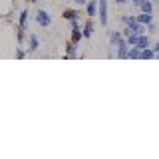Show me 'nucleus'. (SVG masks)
I'll return each mask as SVG.
<instances>
[{
  "mask_svg": "<svg viewBox=\"0 0 159 159\" xmlns=\"http://www.w3.org/2000/svg\"><path fill=\"white\" fill-rule=\"evenodd\" d=\"M137 22L143 24V26L151 24V22H153V12H139V14H137Z\"/></svg>",
  "mask_w": 159,
  "mask_h": 159,
  "instance_id": "obj_9",
  "label": "nucleus"
},
{
  "mask_svg": "<svg viewBox=\"0 0 159 159\" xmlns=\"http://www.w3.org/2000/svg\"><path fill=\"white\" fill-rule=\"evenodd\" d=\"M109 46H111V48H116L117 46V44H119V40H121L123 38V34L121 32H119V30H111V32H109Z\"/></svg>",
  "mask_w": 159,
  "mask_h": 159,
  "instance_id": "obj_8",
  "label": "nucleus"
},
{
  "mask_svg": "<svg viewBox=\"0 0 159 159\" xmlns=\"http://www.w3.org/2000/svg\"><path fill=\"white\" fill-rule=\"evenodd\" d=\"M155 58H157V60H159V52H157V54H155Z\"/></svg>",
  "mask_w": 159,
  "mask_h": 159,
  "instance_id": "obj_26",
  "label": "nucleus"
},
{
  "mask_svg": "<svg viewBox=\"0 0 159 159\" xmlns=\"http://www.w3.org/2000/svg\"><path fill=\"white\" fill-rule=\"evenodd\" d=\"M153 6H155V4H153L151 0H145V2L139 6V10H141V12H153Z\"/></svg>",
  "mask_w": 159,
  "mask_h": 159,
  "instance_id": "obj_18",
  "label": "nucleus"
},
{
  "mask_svg": "<svg viewBox=\"0 0 159 159\" xmlns=\"http://www.w3.org/2000/svg\"><path fill=\"white\" fill-rule=\"evenodd\" d=\"M98 18L99 24L106 26L107 20H109V12H107V0H98Z\"/></svg>",
  "mask_w": 159,
  "mask_h": 159,
  "instance_id": "obj_1",
  "label": "nucleus"
},
{
  "mask_svg": "<svg viewBox=\"0 0 159 159\" xmlns=\"http://www.w3.org/2000/svg\"><path fill=\"white\" fill-rule=\"evenodd\" d=\"M70 28H80V20H70Z\"/></svg>",
  "mask_w": 159,
  "mask_h": 159,
  "instance_id": "obj_22",
  "label": "nucleus"
},
{
  "mask_svg": "<svg viewBox=\"0 0 159 159\" xmlns=\"http://www.w3.org/2000/svg\"><path fill=\"white\" fill-rule=\"evenodd\" d=\"M116 48H117L116 56H117L119 60H127V52H129V48H127V40H125V38H121Z\"/></svg>",
  "mask_w": 159,
  "mask_h": 159,
  "instance_id": "obj_3",
  "label": "nucleus"
},
{
  "mask_svg": "<svg viewBox=\"0 0 159 159\" xmlns=\"http://www.w3.org/2000/svg\"><path fill=\"white\" fill-rule=\"evenodd\" d=\"M113 2H116L117 6H125V4H127V0H113Z\"/></svg>",
  "mask_w": 159,
  "mask_h": 159,
  "instance_id": "obj_24",
  "label": "nucleus"
},
{
  "mask_svg": "<svg viewBox=\"0 0 159 159\" xmlns=\"http://www.w3.org/2000/svg\"><path fill=\"white\" fill-rule=\"evenodd\" d=\"M153 52H155V54H157V52H159V42H157V44H155V46H153Z\"/></svg>",
  "mask_w": 159,
  "mask_h": 159,
  "instance_id": "obj_25",
  "label": "nucleus"
},
{
  "mask_svg": "<svg viewBox=\"0 0 159 159\" xmlns=\"http://www.w3.org/2000/svg\"><path fill=\"white\" fill-rule=\"evenodd\" d=\"M66 56L68 58H78V44L76 42H72V40H70V42H66Z\"/></svg>",
  "mask_w": 159,
  "mask_h": 159,
  "instance_id": "obj_6",
  "label": "nucleus"
},
{
  "mask_svg": "<svg viewBox=\"0 0 159 159\" xmlns=\"http://www.w3.org/2000/svg\"><path fill=\"white\" fill-rule=\"evenodd\" d=\"M119 20H121L123 24H125V26H129L131 30H135V26H137V16H131V14H121V16H119Z\"/></svg>",
  "mask_w": 159,
  "mask_h": 159,
  "instance_id": "obj_5",
  "label": "nucleus"
},
{
  "mask_svg": "<svg viewBox=\"0 0 159 159\" xmlns=\"http://www.w3.org/2000/svg\"><path fill=\"white\" fill-rule=\"evenodd\" d=\"M72 4H74V6H78V8H82V6H86V4H88V0H72Z\"/></svg>",
  "mask_w": 159,
  "mask_h": 159,
  "instance_id": "obj_21",
  "label": "nucleus"
},
{
  "mask_svg": "<svg viewBox=\"0 0 159 159\" xmlns=\"http://www.w3.org/2000/svg\"><path fill=\"white\" fill-rule=\"evenodd\" d=\"M16 36H18V44H24V40H26V28H16Z\"/></svg>",
  "mask_w": 159,
  "mask_h": 159,
  "instance_id": "obj_17",
  "label": "nucleus"
},
{
  "mask_svg": "<svg viewBox=\"0 0 159 159\" xmlns=\"http://www.w3.org/2000/svg\"><path fill=\"white\" fill-rule=\"evenodd\" d=\"M28 2H38V0H28Z\"/></svg>",
  "mask_w": 159,
  "mask_h": 159,
  "instance_id": "obj_27",
  "label": "nucleus"
},
{
  "mask_svg": "<svg viewBox=\"0 0 159 159\" xmlns=\"http://www.w3.org/2000/svg\"><path fill=\"white\" fill-rule=\"evenodd\" d=\"M141 58V48L139 46H131L127 52V60H139Z\"/></svg>",
  "mask_w": 159,
  "mask_h": 159,
  "instance_id": "obj_13",
  "label": "nucleus"
},
{
  "mask_svg": "<svg viewBox=\"0 0 159 159\" xmlns=\"http://www.w3.org/2000/svg\"><path fill=\"white\" fill-rule=\"evenodd\" d=\"M62 16H64V20H68V22H70V20H80V10H76V8H66Z\"/></svg>",
  "mask_w": 159,
  "mask_h": 159,
  "instance_id": "obj_10",
  "label": "nucleus"
},
{
  "mask_svg": "<svg viewBox=\"0 0 159 159\" xmlns=\"http://www.w3.org/2000/svg\"><path fill=\"white\" fill-rule=\"evenodd\" d=\"M26 40H28V48H26V52H28V54L36 52V50L40 48V40H38V36H36L34 32H32V34H28V38H26Z\"/></svg>",
  "mask_w": 159,
  "mask_h": 159,
  "instance_id": "obj_4",
  "label": "nucleus"
},
{
  "mask_svg": "<svg viewBox=\"0 0 159 159\" xmlns=\"http://www.w3.org/2000/svg\"><path fill=\"white\" fill-rule=\"evenodd\" d=\"M135 46H139V48H149V46H151V42H149V36H147V34H141V36H139L137 38V44H135Z\"/></svg>",
  "mask_w": 159,
  "mask_h": 159,
  "instance_id": "obj_14",
  "label": "nucleus"
},
{
  "mask_svg": "<svg viewBox=\"0 0 159 159\" xmlns=\"http://www.w3.org/2000/svg\"><path fill=\"white\" fill-rule=\"evenodd\" d=\"M86 12H88L89 18H96V16H98V0H88Z\"/></svg>",
  "mask_w": 159,
  "mask_h": 159,
  "instance_id": "obj_7",
  "label": "nucleus"
},
{
  "mask_svg": "<svg viewBox=\"0 0 159 159\" xmlns=\"http://www.w3.org/2000/svg\"><path fill=\"white\" fill-rule=\"evenodd\" d=\"M84 40V32L80 28H74L72 30V42H76V44H80Z\"/></svg>",
  "mask_w": 159,
  "mask_h": 159,
  "instance_id": "obj_16",
  "label": "nucleus"
},
{
  "mask_svg": "<svg viewBox=\"0 0 159 159\" xmlns=\"http://www.w3.org/2000/svg\"><path fill=\"white\" fill-rule=\"evenodd\" d=\"M26 54H28V52L24 50V46H22V44H20V46L16 48V58H18V60H22V58H26Z\"/></svg>",
  "mask_w": 159,
  "mask_h": 159,
  "instance_id": "obj_20",
  "label": "nucleus"
},
{
  "mask_svg": "<svg viewBox=\"0 0 159 159\" xmlns=\"http://www.w3.org/2000/svg\"><path fill=\"white\" fill-rule=\"evenodd\" d=\"M28 16H30V12H28L26 8L20 10V16H18V26H20V28H26V24H28Z\"/></svg>",
  "mask_w": 159,
  "mask_h": 159,
  "instance_id": "obj_12",
  "label": "nucleus"
},
{
  "mask_svg": "<svg viewBox=\"0 0 159 159\" xmlns=\"http://www.w3.org/2000/svg\"><path fill=\"white\" fill-rule=\"evenodd\" d=\"M153 58H155V52H153L151 46L141 50V58H139V60H153Z\"/></svg>",
  "mask_w": 159,
  "mask_h": 159,
  "instance_id": "obj_15",
  "label": "nucleus"
},
{
  "mask_svg": "<svg viewBox=\"0 0 159 159\" xmlns=\"http://www.w3.org/2000/svg\"><path fill=\"white\" fill-rule=\"evenodd\" d=\"M155 30H157V24H155V22L147 24V32H155Z\"/></svg>",
  "mask_w": 159,
  "mask_h": 159,
  "instance_id": "obj_23",
  "label": "nucleus"
},
{
  "mask_svg": "<svg viewBox=\"0 0 159 159\" xmlns=\"http://www.w3.org/2000/svg\"><path fill=\"white\" fill-rule=\"evenodd\" d=\"M137 38H139V34H135V32H131L129 36H125L127 46H135V44H137Z\"/></svg>",
  "mask_w": 159,
  "mask_h": 159,
  "instance_id": "obj_19",
  "label": "nucleus"
},
{
  "mask_svg": "<svg viewBox=\"0 0 159 159\" xmlns=\"http://www.w3.org/2000/svg\"><path fill=\"white\" fill-rule=\"evenodd\" d=\"M82 32H84V38H92V36H93V20H92V18H89L86 24H84Z\"/></svg>",
  "mask_w": 159,
  "mask_h": 159,
  "instance_id": "obj_11",
  "label": "nucleus"
},
{
  "mask_svg": "<svg viewBox=\"0 0 159 159\" xmlns=\"http://www.w3.org/2000/svg\"><path fill=\"white\" fill-rule=\"evenodd\" d=\"M34 20H36V24L42 26V28H48L50 24H52V16H50L48 10H38L36 16H34Z\"/></svg>",
  "mask_w": 159,
  "mask_h": 159,
  "instance_id": "obj_2",
  "label": "nucleus"
}]
</instances>
